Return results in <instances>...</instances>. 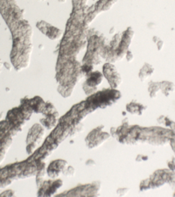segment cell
I'll return each mask as SVG.
<instances>
[{"mask_svg":"<svg viewBox=\"0 0 175 197\" xmlns=\"http://www.w3.org/2000/svg\"><path fill=\"white\" fill-rule=\"evenodd\" d=\"M94 1H95V0H94Z\"/></svg>","mask_w":175,"mask_h":197,"instance_id":"20","label":"cell"},{"mask_svg":"<svg viewBox=\"0 0 175 197\" xmlns=\"http://www.w3.org/2000/svg\"><path fill=\"white\" fill-rule=\"evenodd\" d=\"M159 89H160V83L153 82V81L149 83L148 90H149V94H150L151 97H155V95H157V93Z\"/></svg>","mask_w":175,"mask_h":197,"instance_id":"10","label":"cell"},{"mask_svg":"<svg viewBox=\"0 0 175 197\" xmlns=\"http://www.w3.org/2000/svg\"><path fill=\"white\" fill-rule=\"evenodd\" d=\"M153 72H154V68H152V66H151V65L148 64V63H145V64L142 67V68L140 69L139 74H138V77H139V79H140L142 81H145L149 76H151V75L153 74Z\"/></svg>","mask_w":175,"mask_h":197,"instance_id":"8","label":"cell"},{"mask_svg":"<svg viewBox=\"0 0 175 197\" xmlns=\"http://www.w3.org/2000/svg\"><path fill=\"white\" fill-rule=\"evenodd\" d=\"M36 26L43 34H45L47 38H49L52 40H56L61 37L62 31L46 21L41 20L38 22L36 24Z\"/></svg>","mask_w":175,"mask_h":197,"instance_id":"6","label":"cell"},{"mask_svg":"<svg viewBox=\"0 0 175 197\" xmlns=\"http://www.w3.org/2000/svg\"><path fill=\"white\" fill-rule=\"evenodd\" d=\"M87 80L84 82L83 89L86 93H94L99 84L102 81L103 74L99 71H92L87 74Z\"/></svg>","mask_w":175,"mask_h":197,"instance_id":"5","label":"cell"},{"mask_svg":"<svg viewBox=\"0 0 175 197\" xmlns=\"http://www.w3.org/2000/svg\"><path fill=\"white\" fill-rule=\"evenodd\" d=\"M15 193L13 190H6L5 192H3L2 194H0V196H14Z\"/></svg>","mask_w":175,"mask_h":197,"instance_id":"13","label":"cell"},{"mask_svg":"<svg viewBox=\"0 0 175 197\" xmlns=\"http://www.w3.org/2000/svg\"><path fill=\"white\" fill-rule=\"evenodd\" d=\"M125 57H126L127 61H128V62H130V61L133 60V54H132L131 51L128 50V51L126 52V54H125Z\"/></svg>","mask_w":175,"mask_h":197,"instance_id":"14","label":"cell"},{"mask_svg":"<svg viewBox=\"0 0 175 197\" xmlns=\"http://www.w3.org/2000/svg\"><path fill=\"white\" fill-rule=\"evenodd\" d=\"M74 173H75V170H74V168H72V167L67 168V171H66V173H65V174H68V175H72V174H74Z\"/></svg>","mask_w":175,"mask_h":197,"instance_id":"15","label":"cell"},{"mask_svg":"<svg viewBox=\"0 0 175 197\" xmlns=\"http://www.w3.org/2000/svg\"><path fill=\"white\" fill-rule=\"evenodd\" d=\"M160 89L163 91L164 94L168 95V94L173 90V84L171 82H168V81L160 82Z\"/></svg>","mask_w":175,"mask_h":197,"instance_id":"11","label":"cell"},{"mask_svg":"<svg viewBox=\"0 0 175 197\" xmlns=\"http://www.w3.org/2000/svg\"><path fill=\"white\" fill-rule=\"evenodd\" d=\"M39 1H45V0H39Z\"/></svg>","mask_w":175,"mask_h":197,"instance_id":"19","label":"cell"},{"mask_svg":"<svg viewBox=\"0 0 175 197\" xmlns=\"http://www.w3.org/2000/svg\"><path fill=\"white\" fill-rule=\"evenodd\" d=\"M58 2H59V3H65V2H66V0H58Z\"/></svg>","mask_w":175,"mask_h":197,"instance_id":"18","label":"cell"},{"mask_svg":"<svg viewBox=\"0 0 175 197\" xmlns=\"http://www.w3.org/2000/svg\"><path fill=\"white\" fill-rule=\"evenodd\" d=\"M126 109L131 114H141L143 112V111L144 110V106L143 104H137L135 102H131L130 104H127Z\"/></svg>","mask_w":175,"mask_h":197,"instance_id":"9","label":"cell"},{"mask_svg":"<svg viewBox=\"0 0 175 197\" xmlns=\"http://www.w3.org/2000/svg\"><path fill=\"white\" fill-rule=\"evenodd\" d=\"M2 66H3V63H2L1 60H0V72H1V69H2Z\"/></svg>","mask_w":175,"mask_h":197,"instance_id":"17","label":"cell"},{"mask_svg":"<svg viewBox=\"0 0 175 197\" xmlns=\"http://www.w3.org/2000/svg\"><path fill=\"white\" fill-rule=\"evenodd\" d=\"M102 74L105 77L110 86L111 88L116 89L122 83V77L116 68L111 63H105L102 67Z\"/></svg>","mask_w":175,"mask_h":197,"instance_id":"4","label":"cell"},{"mask_svg":"<svg viewBox=\"0 0 175 197\" xmlns=\"http://www.w3.org/2000/svg\"><path fill=\"white\" fill-rule=\"evenodd\" d=\"M105 46L104 38L98 33L89 34L88 40V50L83 58L82 64L97 65L101 62V51Z\"/></svg>","mask_w":175,"mask_h":197,"instance_id":"2","label":"cell"},{"mask_svg":"<svg viewBox=\"0 0 175 197\" xmlns=\"http://www.w3.org/2000/svg\"><path fill=\"white\" fill-rule=\"evenodd\" d=\"M66 165H67V163L64 160H55L53 163H51L47 169V173H48L49 176H51V177L58 176L59 173L63 172Z\"/></svg>","mask_w":175,"mask_h":197,"instance_id":"7","label":"cell"},{"mask_svg":"<svg viewBox=\"0 0 175 197\" xmlns=\"http://www.w3.org/2000/svg\"><path fill=\"white\" fill-rule=\"evenodd\" d=\"M153 40H154V41H155V43L157 44L158 50H161V48H162V47H163V46H164L163 41H162V40H160L158 37H154V38H153Z\"/></svg>","mask_w":175,"mask_h":197,"instance_id":"12","label":"cell"},{"mask_svg":"<svg viewBox=\"0 0 175 197\" xmlns=\"http://www.w3.org/2000/svg\"><path fill=\"white\" fill-rule=\"evenodd\" d=\"M0 13L13 35L11 61L17 71L26 68L33 51V29L16 0H0Z\"/></svg>","mask_w":175,"mask_h":197,"instance_id":"1","label":"cell"},{"mask_svg":"<svg viewBox=\"0 0 175 197\" xmlns=\"http://www.w3.org/2000/svg\"><path fill=\"white\" fill-rule=\"evenodd\" d=\"M3 66L7 69V70H10L11 69V63H8V62H4L3 63Z\"/></svg>","mask_w":175,"mask_h":197,"instance_id":"16","label":"cell"},{"mask_svg":"<svg viewBox=\"0 0 175 197\" xmlns=\"http://www.w3.org/2000/svg\"><path fill=\"white\" fill-rule=\"evenodd\" d=\"M117 0H97L93 6L88 9L85 16V23L88 26L89 23L92 22V20L98 15L99 13L102 12H106L109 10L116 3Z\"/></svg>","mask_w":175,"mask_h":197,"instance_id":"3","label":"cell"}]
</instances>
